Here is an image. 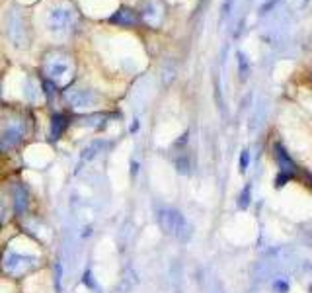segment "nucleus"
Returning <instances> with one entry per match:
<instances>
[{"mask_svg": "<svg viewBox=\"0 0 312 293\" xmlns=\"http://www.w3.org/2000/svg\"><path fill=\"white\" fill-rule=\"evenodd\" d=\"M158 221H160V227L168 235H174L176 239L180 240H188L191 237V227L190 223L186 221V217L176 211V209H164L158 215Z\"/></svg>", "mask_w": 312, "mask_h": 293, "instance_id": "nucleus-1", "label": "nucleus"}, {"mask_svg": "<svg viewBox=\"0 0 312 293\" xmlns=\"http://www.w3.org/2000/svg\"><path fill=\"white\" fill-rule=\"evenodd\" d=\"M310 4V0H293V8L295 10H304Z\"/></svg>", "mask_w": 312, "mask_h": 293, "instance_id": "nucleus-16", "label": "nucleus"}, {"mask_svg": "<svg viewBox=\"0 0 312 293\" xmlns=\"http://www.w3.org/2000/svg\"><path fill=\"white\" fill-rule=\"evenodd\" d=\"M275 159H277V162H279L281 172L289 174V176L295 178V174H297V164L291 160V157L287 155V151L281 145H275Z\"/></svg>", "mask_w": 312, "mask_h": 293, "instance_id": "nucleus-7", "label": "nucleus"}, {"mask_svg": "<svg viewBox=\"0 0 312 293\" xmlns=\"http://www.w3.org/2000/svg\"><path fill=\"white\" fill-rule=\"evenodd\" d=\"M289 281L283 280V278H279V280L273 281V291L275 293H289Z\"/></svg>", "mask_w": 312, "mask_h": 293, "instance_id": "nucleus-14", "label": "nucleus"}, {"mask_svg": "<svg viewBox=\"0 0 312 293\" xmlns=\"http://www.w3.org/2000/svg\"><path fill=\"white\" fill-rule=\"evenodd\" d=\"M27 209V192L22 186L16 188V211L24 213Z\"/></svg>", "mask_w": 312, "mask_h": 293, "instance_id": "nucleus-11", "label": "nucleus"}, {"mask_svg": "<svg viewBox=\"0 0 312 293\" xmlns=\"http://www.w3.org/2000/svg\"><path fill=\"white\" fill-rule=\"evenodd\" d=\"M250 198H252V188L246 186L244 190H242V194H240V200H238V205H240L242 209H246V207L250 205Z\"/></svg>", "mask_w": 312, "mask_h": 293, "instance_id": "nucleus-13", "label": "nucleus"}, {"mask_svg": "<svg viewBox=\"0 0 312 293\" xmlns=\"http://www.w3.org/2000/svg\"><path fill=\"white\" fill-rule=\"evenodd\" d=\"M22 135L24 133H22V129H20V127H10L6 133L2 135L0 146H2V149H6V151H8V149H14V146L22 141Z\"/></svg>", "mask_w": 312, "mask_h": 293, "instance_id": "nucleus-8", "label": "nucleus"}, {"mask_svg": "<svg viewBox=\"0 0 312 293\" xmlns=\"http://www.w3.org/2000/svg\"><path fill=\"white\" fill-rule=\"evenodd\" d=\"M61 264H57V268H55V272H57V278H55V285H57V291L61 293Z\"/></svg>", "mask_w": 312, "mask_h": 293, "instance_id": "nucleus-17", "label": "nucleus"}, {"mask_svg": "<svg viewBox=\"0 0 312 293\" xmlns=\"http://www.w3.org/2000/svg\"><path fill=\"white\" fill-rule=\"evenodd\" d=\"M84 285H88L90 289H96L94 278H92V272H90V270H86V272H84Z\"/></svg>", "mask_w": 312, "mask_h": 293, "instance_id": "nucleus-15", "label": "nucleus"}, {"mask_svg": "<svg viewBox=\"0 0 312 293\" xmlns=\"http://www.w3.org/2000/svg\"><path fill=\"white\" fill-rule=\"evenodd\" d=\"M37 266V256H24V254H6L2 268L10 276H22L26 272H31Z\"/></svg>", "mask_w": 312, "mask_h": 293, "instance_id": "nucleus-2", "label": "nucleus"}, {"mask_svg": "<svg viewBox=\"0 0 312 293\" xmlns=\"http://www.w3.org/2000/svg\"><path fill=\"white\" fill-rule=\"evenodd\" d=\"M143 16H145V20H147L149 26H160V24H162V18H164L160 2H158V0H149L147 6H145Z\"/></svg>", "mask_w": 312, "mask_h": 293, "instance_id": "nucleus-6", "label": "nucleus"}, {"mask_svg": "<svg viewBox=\"0 0 312 293\" xmlns=\"http://www.w3.org/2000/svg\"><path fill=\"white\" fill-rule=\"evenodd\" d=\"M104 146H106V143H102V141H96V143H92L90 146H86V149H84V153H82V162L92 160L94 157H98V153H100Z\"/></svg>", "mask_w": 312, "mask_h": 293, "instance_id": "nucleus-12", "label": "nucleus"}, {"mask_svg": "<svg viewBox=\"0 0 312 293\" xmlns=\"http://www.w3.org/2000/svg\"><path fill=\"white\" fill-rule=\"evenodd\" d=\"M67 125H68V121L65 116H55L53 121H51V137H53V139H59L61 135L65 133Z\"/></svg>", "mask_w": 312, "mask_h": 293, "instance_id": "nucleus-10", "label": "nucleus"}, {"mask_svg": "<svg viewBox=\"0 0 312 293\" xmlns=\"http://www.w3.org/2000/svg\"><path fill=\"white\" fill-rule=\"evenodd\" d=\"M72 72V63L68 61L67 57H51L45 63V75L49 79H53L55 82H65L68 80Z\"/></svg>", "mask_w": 312, "mask_h": 293, "instance_id": "nucleus-4", "label": "nucleus"}, {"mask_svg": "<svg viewBox=\"0 0 312 293\" xmlns=\"http://www.w3.org/2000/svg\"><path fill=\"white\" fill-rule=\"evenodd\" d=\"M137 20H139L137 14L133 10H129V8H121L119 12L111 18V22L113 24H119V26H135Z\"/></svg>", "mask_w": 312, "mask_h": 293, "instance_id": "nucleus-9", "label": "nucleus"}, {"mask_svg": "<svg viewBox=\"0 0 312 293\" xmlns=\"http://www.w3.org/2000/svg\"><path fill=\"white\" fill-rule=\"evenodd\" d=\"M67 102L76 109H86V107L96 106L98 102V96L94 94V90H88V88H74V90H68L65 94Z\"/></svg>", "mask_w": 312, "mask_h": 293, "instance_id": "nucleus-5", "label": "nucleus"}, {"mask_svg": "<svg viewBox=\"0 0 312 293\" xmlns=\"http://www.w3.org/2000/svg\"><path fill=\"white\" fill-rule=\"evenodd\" d=\"M248 168V151H242V157H240V170L244 172Z\"/></svg>", "mask_w": 312, "mask_h": 293, "instance_id": "nucleus-18", "label": "nucleus"}, {"mask_svg": "<svg viewBox=\"0 0 312 293\" xmlns=\"http://www.w3.org/2000/svg\"><path fill=\"white\" fill-rule=\"evenodd\" d=\"M74 10L70 6H57L49 12V20H47V26L51 31H68L72 24H74Z\"/></svg>", "mask_w": 312, "mask_h": 293, "instance_id": "nucleus-3", "label": "nucleus"}]
</instances>
